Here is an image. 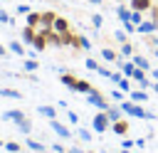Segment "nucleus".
Segmentation results:
<instances>
[{"label":"nucleus","instance_id":"obj_43","mask_svg":"<svg viewBox=\"0 0 158 153\" xmlns=\"http://www.w3.org/2000/svg\"><path fill=\"white\" fill-rule=\"evenodd\" d=\"M89 2H91V5H99V2H104V0H89Z\"/></svg>","mask_w":158,"mask_h":153},{"label":"nucleus","instance_id":"obj_15","mask_svg":"<svg viewBox=\"0 0 158 153\" xmlns=\"http://www.w3.org/2000/svg\"><path fill=\"white\" fill-rule=\"evenodd\" d=\"M116 15H118V20H121V22H126V20L131 17V7H126V5H118Z\"/></svg>","mask_w":158,"mask_h":153},{"label":"nucleus","instance_id":"obj_14","mask_svg":"<svg viewBox=\"0 0 158 153\" xmlns=\"http://www.w3.org/2000/svg\"><path fill=\"white\" fill-rule=\"evenodd\" d=\"M101 59H106V62H118V54H116L114 49L104 47V49H101Z\"/></svg>","mask_w":158,"mask_h":153},{"label":"nucleus","instance_id":"obj_8","mask_svg":"<svg viewBox=\"0 0 158 153\" xmlns=\"http://www.w3.org/2000/svg\"><path fill=\"white\" fill-rule=\"evenodd\" d=\"M156 2L153 0H128V7L131 10H138V12H148Z\"/></svg>","mask_w":158,"mask_h":153},{"label":"nucleus","instance_id":"obj_41","mask_svg":"<svg viewBox=\"0 0 158 153\" xmlns=\"http://www.w3.org/2000/svg\"><path fill=\"white\" fill-rule=\"evenodd\" d=\"M151 76H153V79L158 81V69H151Z\"/></svg>","mask_w":158,"mask_h":153},{"label":"nucleus","instance_id":"obj_33","mask_svg":"<svg viewBox=\"0 0 158 153\" xmlns=\"http://www.w3.org/2000/svg\"><path fill=\"white\" fill-rule=\"evenodd\" d=\"M101 22H104L101 15H91V25H94V27H101Z\"/></svg>","mask_w":158,"mask_h":153},{"label":"nucleus","instance_id":"obj_24","mask_svg":"<svg viewBox=\"0 0 158 153\" xmlns=\"http://www.w3.org/2000/svg\"><path fill=\"white\" fill-rule=\"evenodd\" d=\"M27 148L30 151H35V153H42V151H47L42 143H37V141H27Z\"/></svg>","mask_w":158,"mask_h":153},{"label":"nucleus","instance_id":"obj_7","mask_svg":"<svg viewBox=\"0 0 158 153\" xmlns=\"http://www.w3.org/2000/svg\"><path fill=\"white\" fill-rule=\"evenodd\" d=\"M49 126H52V131H54L59 138H69V136H72V131H69L64 123H59L57 118H49Z\"/></svg>","mask_w":158,"mask_h":153},{"label":"nucleus","instance_id":"obj_34","mask_svg":"<svg viewBox=\"0 0 158 153\" xmlns=\"http://www.w3.org/2000/svg\"><path fill=\"white\" fill-rule=\"evenodd\" d=\"M109 79H111L114 84H118V81L123 79V74H118V72H111V76H109Z\"/></svg>","mask_w":158,"mask_h":153},{"label":"nucleus","instance_id":"obj_20","mask_svg":"<svg viewBox=\"0 0 158 153\" xmlns=\"http://www.w3.org/2000/svg\"><path fill=\"white\" fill-rule=\"evenodd\" d=\"M37 111H40L42 116H47V118H54V116H57V111H54V106H40Z\"/></svg>","mask_w":158,"mask_h":153},{"label":"nucleus","instance_id":"obj_28","mask_svg":"<svg viewBox=\"0 0 158 153\" xmlns=\"http://www.w3.org/2000/svg\"><path fill=\"white\" fill-rule=\"evenodd\" d=\"M118 89H123V91H131V81H128V76H123V79L118 81Z\"/></svg>","mask_w":158,"mask_h":153},{"label":"nucleus","instance_id":"obj_42","mask_svg":"<svg viewBox=\"0 0 158 153\" xmlns=\"http://www.w3.org/2000/svg\"><path fill=\"white\" fill-rule=\"evenodd\" d=\"M5 52H7V49H5L2 44H0V57H5Z\"/></svg>","mask_w":158,"mask_h":153},{"label":"nucleus","instance_id":"obj_27","mask_svg":"<svg viewBox=\"0 0 158 153\" xmlns=\"http://www.w3.org/2000/svg\"><path fill=\"white\" fill-rule=\"evenodd\" d=\"M99 67H101V64H99L96 59H91V57L86 59V69H91V72H99Z\"/></svg>","mask_w":158,"mask_h":153},{"label":"nucleus","instance_id":"obj_37","mask_svg":"<svg viewBox=\"0 0 158 153\" xmlns=\"http://www.w3.org/2000/svg\"><path fill=\"white\" fill-rule=\"evenodd\" d=\"M81 49H91V42L86 37H81Z\"/></svg>","mask_w":158,"mask_h":153},{"label":"nucleus","instance_id":"obj_17","mask_svg":"<svg viewBox=\"0 0 158 153\" xmlns=\"http://www.w3.org/2000/svg\"><path fill=\"white\" fill-rule=\"evenodd\" d=\"M133 69H136L133 59H128V62H123V64H121V72H123V76H131V74H133Z\"/></svg>","mask_w":158,"mask_h":153},{"label":"nucleus","instance_id":"obj_31","mask_svg":"<svg viewBox=\"0 0 158 153\" xmlns=\"http://www.w3.org/2000/svg\"><path fill=\"white\" fill-rule=\"evenodd\" d=\"M77 131H79V138H81V141H91V133H89L86 128H77Z\"/></svg>","mask_w":158,"mask_h":153},{"label":"nucleus","instance_id":"obj_19","mask_svg":"<svg viewBox=\"0 0 158 153\" xmlns=\"http://www.w3.org/2000/svg\"><path fill=\"white\" fill-rule=\"evenodd\" d=\"M121 54L123 57H133V44L126 39V42H121Z\"/></svg>","mask_w":158,"mask_h":153},{"label":"nucleus","instance_id":"obj_22","mask_svg":"<svg viewBox=\"0 0 158 153\" xmlns=\"http://www.w3.org/2000/svg\"><path fill=\"white\" fill-rule=\"evenodd\" d=\"M128 20H131L133 25H141L146 17H143V12H138V10H131V17H128Z\"/></svg>","mask_w":158,"mask_h":153},{"label":"nucleus","instance_id":"obj_47","mask_svg":"<svg viewBox=\"0 0 158 153\" xmlns=\"http://www.w3.org/2000/svg\"><path fill=\"white\" fill-rule=\"evenodd\" d=\"M101 153H109V151H101Z\"/></svg>","mask_w":158,"mask_h":153},{"label":"nucleus","instance_id":"obj_46","mask_svg":"<svg viewBox=\"0 0 158 153\" xmlns=\"http://www.w3.org/2000/svg\"><path fill=\"white\" fill-rule=\"evenodd\" d=\"M86 153H94V151H86Z\"/></svg>","mask_w":158,"mask_h":153},{"label":"nucleus","instance_id":"obj_40","mask_svg":"<svg viewBox=\"0 0 158 153\" xmlns=\"http://www.w3.org/2000/svg\"><path fill=\"white\" fill-rule=\"evenodd\" d=\"M67 153H84L81 148H67Z\"/></svg>","mask_w":158,"mask_h":153},{"label":"nucleus","instance_id":"obj_32","mask_svg":"<svg viewBox=\"0 0 158 153\" xmlns=\"http://www.w3.org/2000/svg\"><path fill=\"white\" fill-rule=\"evenodd\" d=\"M136 146V141H131V138H126L123 136V141H121V148H133Z\"/></svg>","mask_w":158,"mask_h":153},{"label":"nucleus","instance_id":"obj_26","mask_svg":"<svg viewBox=\"0 0 158 153\" xmlns=\"http://www.w3.org/2000/svg\"><path fill=\"white\" fill-rule=\"evenodd\" d=\"M111 99H114V101H118V104H121V101H123V99H126V96H123V89H114V91H111Z\"/></svg>","mask_w":158,"mask_h":153},{"label":"nucleus","instance_id":"obj_4","mask_svg":"<svg viewBox=\"0 0 158 153\" xmlns=\"http://www.w3.org/2000/svg\"><path fill=\"white\" fill-rule=\"evenodd\" d=\"M86 104H91V106H96V109H109V99H104L101 91H91V94L86 96Z\"/></svg>","mask_w":158,"mask_h":153},{"label":"nucleus","instance_id":"obj_12","mask_svg":"<svg viewBox=\"0 0 158 153\" xmlns=\"http://www.w3.org/2000/svg\"><path fill=\"white\" fill-rule=\"evenodd\" d=\"M131 59H133V64H136V67H141V69H146V72H151V64H148V57H143V54H133Z\"/></svg>","mask_w":158,"mask_h":153},{"label":"nucleus","instance_id":"obj_30","mask_svg":"<svg viewBox=\"0 0 158 153\" xmlns=\"http://www.w3.org/2000/svg\"><path fill=\"white\" fill-rule=\"evenodd\" d=\"M37 67H40V64H37L35 59H27V62H25V69H27V72H35Z\"/></svg>","mask_w":158,"mask_h":153},{"label":"nucleus","instance_id":"obj_2","mask_svg":"<svg viewBox=\"0 0 158 153\" xmlns=\"http://www.w3.org/2000/svg\"><path fill=\"white\" fill-rule=\"evenodd\" d=\"M118 106H121V111H123L126 116H133V118H156V116H153L151 111H146V109H143V106H141L138 101L123 99V101H121Z\"/></svg>","mask_w":158,"mask_h":153},{"label":"nucleus","instance_id":"obj_25","mask_svg":"<svg viewBox=\"0 0 158 153\" xmlns=\"http://www.w3.org/2000/svg\"><path fill=\"white\" fill-rule=\"evenodd\" d=\"M10 52H15V54H20V57L25 54V49H22V44H20V42H10Z\"/></svg>","mask_w":158,"mask_h":153},{"label":"nucleus","instance_id":"obj_45","mask_svg":"<svg viewBox=\"0 0 158 153\" xmlns=\"http://www.w3.org/2000/svg\"><path fill=\"white\" fill-rule=\"evenodd\" d=\"M2 146H5V143H2V141H0V148H2Z\"/></svg>","mask_w":158,"mask_h":153},{"label":"nucleus","instance_id":"obj_36","mask_svg":"<svg viewBox=\"0 0 158 153\" xmlns=\"http://www.w3.org/2000/svg\"><path fill=\"white\" fill-rule=\"evenodd\" d=\"M67 116H69V121H72V123H79V116H77L74 111H67Z\"/></svg>","mask_w":158,"mask_h":153},{"label":"nucleus","instance_id":"obj_35","mask_svg":"<svg viewBox=\"0 0 158 153\" xmlns=\"http://www.w3.org/2000/svg\"><path fill=\"white\" fill-rule=\"evenodd\" d=\"M17 12H20V15H27V12H32V10H30L27 5H17Z\"/></svg>","mask_w":158,"mask_h":153},{"label":"nucleus","instance_id":"obj_23","mask_svg":"<svg viewBox=\"0 0 158 153\" xmlns=\"http://www.w3.org/2000/svg\"><path fill=\"white\" fill-rule=\"evenodd\" d=\"M5 151H10V153H20V151H22V146H20V143H15V141H7V143H5Z\"/></svg>","mask_w":158,"mask_h":153},{"label":"nucleus","instance_id":"obj_38","mask_svg":"<svg viewBox=\"0 0 158 153\" xmlns=\"http://www.w3.org/2000/svg\"><path fill=\"white\" fill-rule=\"evenodd\" d=\"M52 151H57V153H67V148H62L59 143H52Z\"/></svg>","mask_w":158,"mask_h":153},{"label":"nucleus","instance_id":"obj_3","mask_svg":"<svg viewBox=\"0 0 158 153\" xmlns=\"http://www.w3.org/2000/svg\"><path fill=\"white\" fill-rule=\"evenodd\" d=\"M91 126H94V131H99V133L109 131L111 121H109V114H106V109H101V111H96V114H94V118H91Z\"/></svg>","mask_w":158,"mask_h":153},{"label":"nucleus","instance_id":"obj_39","mask_svg":"<svg viewBox=\"0 0 158 153\" xmlns=\"http://www.w3.org/2000/svg\"><path fill=\"white\" fill-rule=\"evenodd\" d=\"M114 37H116V39H118V42H126V32H116V35H114Z\"/></svg>","mask_w":158,"mask_h":153},{"label":"nucleus","instance_id":"obj_10","mask_svg":"<svg viewBox=\"0 0 158 153\" xmlns=\"http://www.w3.org/2000/svg\"><path fill=\"white\" fill-rule=\"evenodd\" d=\"M2 118L5 121H22L25 118V111H20V109H10V111H2Z\"/></svg>","mask_w":158,"mask_h":153},{"label":"nucleus","instance_id":"obj_6","mask_svg":"<svg viewBox=\"0 0 158 153\" xmlns=\"http://www.w3.org/2000/svg\"><path fill=\"white\" fill-rule=\"evenodd\" d=\"M52 30H54L57 35H64V32H69L72 27H69V20H67V17H59V15H57L54 22H52Z\"/></svg>","mask_w":158,"mask_h":153},{"label":"nucleus","instance_id":"obj_18","mask_svg":"<svg viewBox=\"0 0 158 153\" xmlns=\"http://www.w3.org/2000/svg\"><path fill=\"white\" fill-rule=\"evenodd\" d=\"M0 96H10V99H22V91H17V89H0Z\"/></svg>","mask_w":158,"mask_h":153},{"label":"nucleus","instance_id":"obj_44","mask_svg":"<svg viewBox=\"0 0 158 153\" xmlns=\"http://www.w3.org/2000/svg\"><path fill=\"white\" fill-rule=\"evenodd\" d=\"M118 153H128V148H123V151H118Z\"/></svg>","mask_w":158,"mask_h":153},{"label":"nucleus","instance_id":"obj_11","mask_svg":"<svg viewBox=\"0 0 158 153\" xmlns=\"http://www.w3.org/2000/svg\"><path fill=\"white\" fill-rule=\"evenodd\" d=\"M35 37H37V30H35V27H30V25H25V30H22V42L32 44V42H35Z\"/></svg>","mask_w":158,"mask_h":153},{"label":"nucleus","instance_id":"obj_16","mask_svg":"<svg viewBox=\"0 0 158 153\" xmlns=\"http://www.w3.org/2000/svg\"><path fill=\"white\" fill-rule=\"evenodd\" d=\"M40 17H42V12H27V25L30 27H37L40 25Z\"/></svg>","mask_w":158,"mask_h":153},{"label":"nucleus","instance_id":"obj_29","mask_svg":"<svg viewBox=\"0 0 158 153\" xmlns=\"http://www.w3.org/2000/svg\"><path fill=\"white\" fill-rule=\"evenodd\" d=\"M0 22H2V25H12V17H10L5 10H0Z\"/></svg>","mask_w":158,"mask_h":153},{"label":"nucleus","instance_id":"obj_21","mask_svg":"<svg viewBox=\"0 0 158 153\" xmlns=\"http://www.w3.org/2000/svg\"><path fill=\"white\" fill-rule=\"evenodd\" d=\"M17 126H20V131H22V133H30V131H32V121H30L27 116H25L22 121H17Z\"/></svg>","mask_w":158,"mask_h":153},{"label":"nucleus","instance_id":"obj_9","mask_svg":"<svg viewBox=\"0 0 158 153\" xmlns=\"http://www.w3.org/2000/svg\"><path fill=\"white\" fill-rule=\"evenodd\" d=\"M158 30V22H153V20H143L141 25H138V32L141 35H153Z\"/></svg>","mask_w":158,"mask_h":153},{"label":"nucleus","instance_id":"obj_1","mask_svg":"<svg viewBox=\"0 0 158 153\" xmlns=\"http://www.w3.org/2000/svg\"><path fill=\"white\" fill-rule=\"evenodd\" d=\"M59 79H62V84H67L72 91H81V94H91V91H99L94 84H89V81L79 79V76H74V74H62Z\"/></svg>","mask_w":158,"mask_h":153},{"label":"nucleus","instance_id":"obj_13","mask_svg":"<svg viewBox=\"0 0 158 153\" xmlns=\"http://www.w3.org/2000/svg\"><path fill=\"white\" fill-rule=\"evenodd\" d=\"M128 99L131 101H138V104H143V101H148V91H128Z\"/></svg>","mask_w":158,"mask_h":153},{"label":"nucleus","instance_id":"obj_5","mask_svg":"<svg viewBox=\"0 0 158 153\" xmlns=\"http://www.w3.org/2000/svg\"><path fill=\"white\" fill-rule=\"evenodd\" d=\"M111 131L116 133V136H128V131H131V123H128V118H118V121H114L111 123Z\"/></svg>","mask_w":158,"mask_h":153}]
</instances>
